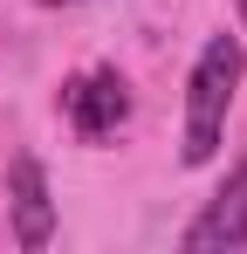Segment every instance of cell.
<instances>
[{
    "label": "cell",
    "instance_id": "2",
    "mask_svg": "<svg viewBox=\"0 0 247 254\" xmlns=\"http://www.w3.org/2000/svg\"><path fill=\"white\" fill-rule=\"evenodd\" d=\"M7 199H14V241L21 248H48V234H55V199H48V172L41 158H14L7 165Z\"/></svg>",
    "mask_w": 247,
    "mask_h": 254
},
{
    "label": "cell",
    "instance_id": "5",
    "mask_svg": "<svg viewBox=\"0 0 247 254\" xmlns=\"http://www.w3.org/2000/svg\"><path fill=\"white\" fill-rule=\"evenodd\" d=\"M241 14H247V0H241Z\"/></svg>",
    "mask_w": 247,
    "mask_h": 254
},
{
    "label": "cell",
    "instance_id": "6",
    "mask_svg": "<svg viewBox=\"0 0 247 254\" xmlns=\"http://www.w3.org/2000/svg\"><path fill=\"white\" fill-rule=\"evenodd\" d=\"M48 7H55V0H48Z\"/></svg>",
    "mask_w": 247,
    "mask_h": 254
},
{
    "label": "cell",
    "instance_id": "4",
    "mask_svg": "<svg viewBox=\"0 0 247 254\" xmlns=\"http://www.w3.org/2000/svg\"><path fill=\"white\" fill-rule=\"evenodd\" d=\"M124 117H130V96H124L117 69H96V76L69 83V124H76L82 137H103V130H117Z\"/></svg>",
    "mask_w": 247,
    "mask_h": 254
},
{
    "label": "cell",
    "instance_id": "3",
    "mask_svg": "<svg viewBox=\"0 0 247 254\" xmlns=\"http://www.w3.org/2000/svg\"><path fill=\"white\" fill-rule=\"evenodd\" d=\"M185 248L206 254V248H247V158L234 165V179L213 192V206L185 227Z\"/></svg>",
    "mask_w": 247,
    "mask_h": 254
},
{
    "label": "cell",
    "instance_id": "1",
    "mask_svg": "<svg viewBox=\"0 0 247 254\" xmlns=\"http://www.w3.org/2000/svg\"><path fill=\"white\" fill-rule=\"evenodd\" d=\"M247 55L234 35H213L192 62V83H185V165H206L220 151V130H227V110H234V89H241Z\"/></svg>",
    "mask_w": 247,
    "mask_h": 254
}]
</instances>
